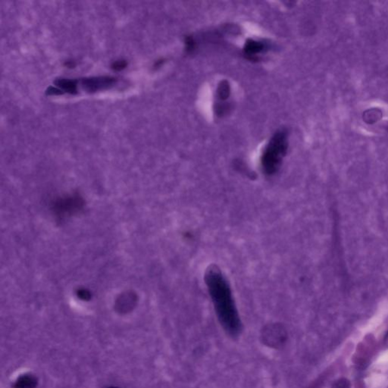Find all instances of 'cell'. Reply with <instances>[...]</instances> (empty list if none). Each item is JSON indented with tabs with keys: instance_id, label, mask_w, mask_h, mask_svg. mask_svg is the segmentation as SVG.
I'll list each match as a JSON object with an SVG mask.
<instances>
[{
	"instance_id": "1",
	"label": "cell",
	"mask_w": 388,
	"mask_h": 388,
	"mask_svg": "<svg viewBox=\"0 0 388 388\" xmlns=\"http://www.w3.org/2000/svg\"><path fill=\"white\" fill-rule=\"evenodd\" d=\"M204 280L218 322L230 337L238 338L243 332V323L226 277L218 265H211L205 272Z\"/></svg>"
},
{
	"instance_id": "2",
	"label": "cell",
	"mask_w": 388,
	"mask_h": 388,
	"mask_svg": "<svg viewBox=\"0 0 388 388\" xmlns=\"http://www.w3.org/2000/svg\"><path fill=\"white\" fill-rule=\"evenodd\" d=\"M287 133L284 130L276 132L271 137L261 157V166L265 175L272 176L278 172L283 159L287 154Z\"/></svg>"
},
{
	"instance_id": "3",
	"label": "cell",
	"mask_w": 388,
	"mask_h": 388,
	"mask_svg": "<svg viewBox=\"0 0 388 388\" xmlns=\"http://www.w3.org/2000/svg\"><path fill=\"white\" fill-rule=\"evenodd\" d=\"M288 340V331L280 323H271L262 327L260 332V341L267 347L281 349Z\"/></svg>"
},
{
	"instance_id": "4",
	"label": "cell",
	"mask_w": 388,
	"mask_h": 388,
	"mask_svg": "<svg viewBox=\"0 0 388 388\" xmlns=\"http://www.w3.org/2000/svg\"><path fill=\"white\" fill-rule=\"evenodd\" d=\"M266 47L263 42L249 39L245 44L243 48V53L247 59L250 60H256L257 59V54L263 52Z\"/></svg>"
},
{
	"instance_id": "5",
	"label": "cell",
	"mask_w": 388,
	"mask_h": 388,
	"mask_svg": "<svg viewBox=\"0 0 388 388\" xmlns=\"http://www.w3.org/2000/svg\"><path fill=\"white\" fill-rule=\"evenodd\" d=\"M38 379L33 374H25L20 376L14 384V388H36Z\"/></svg>"
},
{
	"instance_id": "6",
	"label": "cell",
	"mask_w": 388,
	"mask_h": 388,
	"mask_svg": "<svg viewBox=\"0 0 388 388\" xmlns=\"http://www.w3.org/2000/svg\"><path fill=\"white\" fill-rule=\"evenodd\" d=\"M229 93V86H228V83H221V85H220L219 89H218V95H219L220 98L221 100H225V99L228 98Z\"/></svg>"
},
{
	"instance_id": "7",
	"label": "cell",
	"mask_w": 388,
	"mask_h": 388,
	"mask_svg": "<svg viewBox=\"0 0 388 388\" xmlns=\"http://www.w3.org/2000/svg\"><path fill=\"white\" fill-rule=\"evenodd\" d=\"M332 388H350V382L346 378H340L333 384Z\"/></svg>"
},
{
	"instance_id": "8",
	"label": "cell",
	"mask_w": 388,
	"mask_h": 388,
	"mask_svg": "<svg viewBox=\"0 0 388 388\" xmlns=\"http://www.w3.org/2000/svg\"><path fill=\"white\" fill-rule=\"evenodd\" d=\"M186 45H187V50L188 52H192L193 50H194V47H195V43H194V41H193V38H186Z\"/></svg>"
},
{
	"instance_id": "9",
	"label": "cell",
	"mask_w": 388,
	"mask_h": 388,
	"mask_svg": "<svg viewBox=\"0 0 388 388\" xmlns=\"http://www.w3.org/2000/svg\"><path fill=\"white\" fill-rule=\"evenodd\" d=\"M384 345L388 346V331L384 337Z\"/></svg>"
},
{
	"instance_id": "10",
	"label": "cell",
	"mask_w": 388,
	"mask_h": 388,
	"mask_svg": "<svg viewBox=\"0 0 388 388\" xmlns=\"http://www.w3.org/2000/svg\"><path fill=\"white\" fill-rule=\"evenodd\" d=\"M108 388H119V387H116V386H110V387Z\"/></svg>"
}]
</instances>
